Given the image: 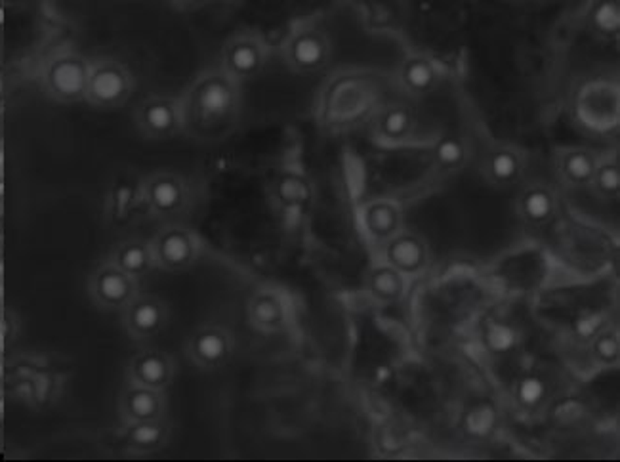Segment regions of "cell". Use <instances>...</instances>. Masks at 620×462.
<instances>
[{"instance_id": "cell-29", "label": "cell", "mask_w": 620, "mask_h": 462, "mask_svg": "<svg viewBox=\"0 0 620 462\" xmlns=\"http://www.w3.org/2000/svg\"><path fill=\"white\" fill-rule=\"evenodd\" d=\"M407 123H409V118L407 115L403 113V111H394V113H389L384 120V128H386L387 134L392 136H397L401 134L403 130L407 128Z\"/></svg>"}, {"instance_id": "cell-8", "label": "cell", "mask_w": 620, "mask_h": 462, "mask_svg": "<svg viewBox=\"0 0 620 462\" xmlns=\"http://www.w3.org/2000/svg\"><path fill=\"white\" fill-rule=\"evenodd\" d=\"M130 323L138 333H151L159 327L160 308L153 302L138 304L130 315Z\"/></svg>"}, {"instance_id": "cell-28", "label": "cell", "mask_w": 620, "mask_h": 462, "mask_svg": "<svg viewBox=\"0 0 620 462\" xmlns=\"http://www.w3.org/2000/svg\"><path fill=\"white\" fill-rule=\"evenodd\" d=\"M567 170L573 178L577 180H584L592 174V165L590 160L584 157V155H573L569 160H567Z\"/></svg>"}, {"instance_id": "cell-9", "label": "cell", "mask_w": 620, "mask_h": 462, "mask_svg": "<svg viewBox=\"0 0 620 462\" xmlns=\"http://www.w3.org/2000/svg\"><path fill=\"white\" fill-rule=\"evenodd\" d=\"M151 202L160 210H170L180 202V187L170 180H159L151 185Z\"/></svg>"}, {"instance_id": "cell-4", "label": "cell", "mask_w": 620, "mask_h": 462, "mask_svg": "<svg viewBox=\"0 0 620 462\" xmlns=\"http://www.w3.org/2000/svg\"><path fill=\"white\" fill-rule=\"evenodd\" d=\"M98 294L103 302L107 304H120L125 302L130 294V283L126 279L125 273L120 271H103L98 277Z\"/></svg>"}, {"instance_id": "cell-25", "label": "cell", "mask_w": 620, "mask_h": 462, "mask_svg": "<svg viewBox=\"0 0 620 462\" xmlns=\"http://www.w3.org/2000/svg\"><path fill=\"white\" fill-rule=\"evenodd\" d=\"M254 315L260 323H266V325H271L279 319V306H277L275 300L271 298H264L260 302L256 304L254 308Z\"/></svg>"}, {"instance_id": "cell-27", "label": "cell", "mask_w": 620, "mask_h": 462, "mask_svg": "<svg viewBox=\"0 0 620 462\" xmlns=\"http://www.w3.org/2000/svg\"><path fill=\"white\" fill-rule=\"evenodd\" d=\"M407 78L414 88H426L431 83V71L424 63H414L407 71Z\"/></svg>"}, {"instance_id": "cell-20", "label": "cell", "mask_w": 620, "mask_h": 462, "mask_svg": "<svg viewBox=\"0 0 620 462\" xmlns=\"http://www.w3.org/2000/svg\"><path fill=\"white\" fill-rule=\"evenodd\" d=\"M525 209H527L531 218H544V216H548V212H550V197L542 193V191H535V193H531L527 197Z\"/></svg>"}, {"instance_id": "cell-7", "label": "cell", "mask_w": 620, "mask_h": 462, "mask_svg": "<svg viewBox=\"0 0 620 462\" xmlns=\"http://www.w3.org/2000/svg\"><path fill=\"white\" fill-rule=\"evenodd\" d=\"M157 409L159 403L151 390L140 388L126 395V411L136 420H151L157 414Z\"/></svg>"}, {"instance_id": "cell-34", "label": "cell", "mask_w": 620, "mask_h": 462, "mask_svg": "<svg viewBox=\"0 0 620 462\" xmlns=\"http://www.w3.org/2000/svg\"><path fill=\"white\" fill-rule=\"evenodd\" d=\"M389 377H392V370L387 369V367H378V369H376V380H378V382H386V380Z\"/></svg>"}, {"instance_id": "cell-5", "label": "cell", "mask_w": 620, "mask_h": 462, "mask_svg": "<svg viewBox=\"0 0 620 462\" xmlns=\"http://www.w3.org/2000/svg\"><path fill=\"white\" fill-rule=\"evenodd\" d=\"M159 252L164 264H168V266H182L191 256V244L187 241V237L174 231V233H168V235L160 239Z\"/></svg>"}, {"instance_id": "cell-13", "label": "cell", "mask_w": 620, "mask_h": 462, "mask_svg": "<svg viewBox=\"0 0 620 462\" xmlns=\"http://www.w3.org/2000/svg\"><path fill=\"white\" fill-rule=\"evenodd\" d=\"M392 258L403 268H414V266H418L420 258H422V249L416 241L403 239L392 246Z\"/></svg>"}, {"instance_id": "cell-22", "label": "cell", "mask_w": 620, "mask_h": 462, "mask_svg": "<svg viewBox=\"0 0 620 462\" xmlns=\"http://www.w3.org/2000/svg\"><path fill=\"white\" fill-rule=\"evenodd\" d=\"M281 197L288 202H300L308 197V187L296 178H286L281 184Z\"/></svg>"}, {"instance_id": "cell-12", "label": "cell", "mask_w": 620, "mask_h": 462, "mask_svg": "<svg viewBox=\"0 0 620 462\" xmlns=\"http://www.w3.org/2000/svg\"><path fill=\"white\" fill-rule=\"evenodd\" d=\"M495 411L487 405H481L469 412L466 419V426H468L469 434H473V436H487L495 426Z\"/></svg>"}, {"instance_id": "cell-19", "label": "cell", "mask_w": 620, "mask_h": 462, "mask_svg": "<svg viewBox=\"0 0 620 462\" xmlns=\"http://www.w3.org/2000/svg\"><path fill=\"white\" fill-rule=\"evenodd\" d=\"M231 63L237 71L241 73H248L256 67L258 63V54L250 46H237L231 54Z\"/></svg>"}, {"instance_id": "cell-2", "label": "cell", "mask_w": 620, "mask_h": 462, "mask_svg": "<svg viewBox=\"0 0 620 462\" xmlns=\"http://www.w3.org/2000/svg\"><path fill=\"white\" fill-rule=\"evenodd\" d=\"M88 90L94 100L100 103H113L125 96L126 81L122 73L115 67H103L96 71V75L88 83Z\"/></svg>"}, {"instance_id": "cell-21", "label": "cell", "mask_w": 620, "mask_h": 462, "mask_svg": "<svg viewBox=\"0 0 620 462\" xmlns=\"http://www.w3.org/2000/svg\"><path fill=\"white\" fill-rule=\"evenodd\" d=\"M595 23L601 27L603 31H614L620 23V16L617 6L612 4H601L595 10Z\"/></svg>"}, {"instance_id": "cell-11", "label": "cell", "mask_w": 620, "mask_h": 462, "mask_svg": "<svg viewBox=\"0 0 620 462\" xmlns=\"http://www.w3.org/2000/svg\"><path fill=\"white\" fill-rule=\"evenodd\" d=\"M197 355L204 361H218L226 353V340L216 333H206L197 338Z\"/></svg>"}, {"instance_id": "cell-14", "label": "cell", "mask_w": 620, "mask_h": 462, "mask_svg": "<svg viewBox=\"0 0 620 462\" xmlns=\"http://www.w3.org/2000/svg\"><path fill=\"white\" fill-rule=\"evenodd\" d=\"M145 123L155 132H167L174 125V113L164 103H151L145 109Z\"/></svg>"}, {"instance_id": "cell-3", "label": "cell", "mask_w": 620, "mask_h": 462, "mask_svg": "<svg viewBox=\"0 0 620 462\" xmlns=\"http://www.w3.org/2000/svg\"><path fill=\"white\" fill-rule=\"evenodd\" d=\"M201 111L206 117H220L231 107V92L226 84L210 83L202 88L199 98Z\"/></svg>"}, {"instance_id": "cell-1", "label": "cell", "mask_w": 620, "mask_h": 462, "mask_svg": "<svg viewBox=\"0 0 620 462\" xmlns=\"http://www.w3.org/2000/svg\"><path fill=\"white\" fill-rule=\"evenodd\" d=\"M50 84L54 92L63 98H76L86 90L88 76L84 67L75 59L58 61L50 71Z\"/></svg>"}, {"instance_id": "cell-17", "label": "cell", "mask_w": 620, "mask_h": 462, "mask_svg": "<svg viewBox=\"0 0 620 462\" xmlns=\"http://www.w3.org/2000/svg\"><path fill=\"white\" fill-rule=\"evenodd\" d=\"M118 264L128 273H138L147 266V254L142 246H126L125 251L118 254Z\"/></svg>"}, {"instance_id": "cell-18", "label": "cell", "mask_w": 620, "mask_h": 462, "mask_svg": "<svg viewBox=\"0 0 620 462\" xmlns=\"http://www.w3.org/2000/svg\"><path fill=\"white\" fill-rule=\"evenodd\" d=\"M369 224L376 233H387L395 226V214L389 207H374L369 212Z\"/></svg>"}, {"instance_id": "cell-15", "label": "cell", "mask_w": 620, "mask_h": 462, "mask_svg": "<svg viewBox=\"0 0 620 462\" xmlns=\"http://www.w3.org/2000/svg\"><path fill=\"white\" fill-rule=\"evenodd\" d=\"M162 437V430L153 424L149 420H140V424L130 432V441L138 447H153L157 445Z\"/></svg>"}, {"instance_id": "cell-32", "label": "cell", "mask_w": 620, "mask_h": 462, "mask_svg": "<svg viewBox=\"0 0 620 462\" xmlns=\"http://www.w3.org/2000/svg\"><path fill=\"white\" fill-rule=\"evenodd\" d=\"M597 327H599V319L594 317V315H588V317H580L579 319V323H577V333H579L580 336L588 338V336L594 335Z\"/></svg>"}, {"instance_id": "cell-10", "label": "cell", "mask_w": 620, "mask_h": 462, "mask_svg": "<svg viewBox=\"0 0 620 462\" xmlns=\"http://www.w3.org/2000/svg\"><path fill=\"white\" fill-rule=\"evenodd\" d=\"M321 58H323V46H321V42L317 39L303 36L294 44V59L303 67L317 65Z\"/></svg>"}, {"instance_id": "cell-26", "label": "cell", "mask_w": 620, "mask_h": 462, "mask_svg": "<svg viewBox=\"0 0 620 462\" xmlns=\"http://www.w3.org/2000/svg\"><path fill=\"white\" fill-rule=\"evenodd\" d=\"M515 159L508 155V153H500V155H496L495 160H493V172H495L496 178H500V180H508V178L513 176V172H515Z\"/></svg>"}, {"instance_id": "cell-31", "label": "cell", "mask_w": 620, "mask_h": 462, "mask_svg": "<svg viewBox=\"0 0 620 462\" xmlns=\"http://www.w3.org/2000/svg\"><path fill=\"white\" fill-rule=\"evenodd\" d=\"M599 184H601V187H603L605 191H617L620 184L619 170L614 167L603 168L601 174H599Z\"/></svg>"}, {"instance_id": "cell-24", "label": "cell", "mask_w": 620, "mask_h": 462, "mask_svg": "<svg viewBox=\"0 0 620 462\" xmlns=\"http://www.w3.org/2000/svg\"><path fill=\"white\" fill-rule=\"evenodd\" d=\"M374 288L376 293H380L382 296H395L399 293V281L395 277L394 271H380L376 277H374Z\"/></svg>"}, {"instance_id": "cell-6", "label": "cell", "mask_w": 620, "mask_h": 462, "mask_svg": "<svg viewBox=\"0 0 620 462\" xmlns=\"http://www.w3.org/2000/svg\"><path fill=\"white\" fill-rule=\"evenodd\" d=\"M136 377L145 388L160 386L168 377L167 361L159 355H145L136 363Z\"/></svg>"}, {"instance_id": "cell-33", "label": "cell", "mask_w": 620, "mask_h": 462, "mask_svg": "<svg viewBox=\"0 0 620 462\" xmlns=\"http://www.w3.org/2000/svg\"><path fill=\"white\" fill-rule=\"evenodd\" d=\"M597 352L605 359H612L617 355V352H619V346H617V342L612 338H601L597 342Z\"/></svg>"}, {"instance_id": "cell-16", "label": "cell", "mask_w": 620, "mask_h": 462, "mask_svg": "<svg viewBox=\"0 0 620 462\" xmlns=\"http://www.w3.org/2000/svg\"><path fill=\"white\" fill-rule=\"evenodd\" d=\"M487 342L495 352H508L511 346L515 344V333L506 325H491L487 333Z\"/></svg>"}, {"instance_id": "cell-30", "label": "cell", "mask_w": 620, "mask_h": 462, "mask_svg": "<svg viewBox=\"0 0 620 462\" xmlns=\"http://www.w3.org/2000/svg\"><path fill=\"white\" fill-rule=\"evenodd\" d=\"M437 155H439V159L443 160V162H447V165H454V162L460 160L462 149L456 142H443L439 145V149H437Z\"/></svg>"}, {"instance_id": "cell-23", "label": "cell", "mask_w": 620, "mask_h": 462, "mask_svg": "<svg viewBox=\"0 0 620 462\" xmlns=\"http://www.w3.org/2000/svg\"><path fill=\"white\" fill-rule=\"evenodd\" d=\"M544 394V386L538 378H527L523 380L520 386V397L523 403L533 405L540 401V397Z\"/></svg>"}]
</instances>
